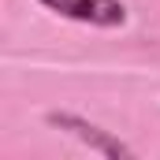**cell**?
<instances>
[{
    "mask_svg": "<svg viewBox=\"0 0 160 160\" xmlns=\"http://www.w3.org/2000/svg\"><path fill=\"white\" fill-rule=\"evenodd\" d=\"M48 123L52 127H60V130H67V134H75L78 142H86L89 149H97V153H104V157H130V149L123 145V142H116L108 130H101V127H93V123L78 119V116H67V112H52L48 116Z\"/></svg>",
    "mask_w": 160,
    "mask_h": 160,
    "instance_id": "7a4b0ae2",
    "label": "cell"
},
{
    "mask_svg": "<svg viewBox=\"0 0 160 160\" xmlns=\"http://www.w3.org/2000/svg\"><path fill=\"white\" fill-rule=\"evenodd\" d=\"M41 4L75 22H89V26H123L127 22V8L119 0H41Z\"/></svg>",
    "mask_w": 160,
    "mask_h": 160,
    "instance_id": "6da1fadb",
    "label": "cell"
}]
</instances>
